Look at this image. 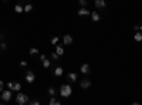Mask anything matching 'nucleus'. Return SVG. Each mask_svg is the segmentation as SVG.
I'll return each instance as SVG.
<instances>
[{
	"instance_id": "nucleus-1",
	"label": "nucleus",
	"mask_w": 142,
	"mask_h": 105,
	"mask_svg": "<svg viewBox=\"0 0 142 105\" xmlns=\"http://www.w3.org/2000/svg\"><path fill=\"white\" fill-rule=\"evenodd\" d=\"M71 92H73L71 85H68V84H61V85H60V95H61V97L68 98L71 95Z\"/></svg>"
},
{
	"instance_id": "nucleus-2",
	"label": "nucleus",
	"mask_w": 142,
	"mask_h": 105,
	"mask_svg": "<svg viewBox=\"0 0 142 105\" xmlns=\"http://www.w3.org/2000/svg\"><path fill=\"white\" fill-rule=\"evenodd\" d=\"M16 102H17V104H20V105L27 104V102H28V97H27L26 94H21V92H19V94L16 95Z\"/></svg>"
},
{
	"instance_id": "nucleus-3",
	"label": "nucleus",
	"mask_w": 142,
	"mask_h": 105,
	"mask_svg": "<svg viewBox=\"0 0 142 105\" xmlns=\"http://www.w3.org/2000/svg\"><path fill=\"white\" fill-rule=\"evenodd\" d=\"M7 87L11 91H20L21 89V84L20 82H7Z\"/></svg>"
},
{
	"instance_id": "nucleus-4",
	"label": "nucleus",
	"mask_w": 142,
	"mask_h": 105,
	"mask_svg": "<svg viewBox=\"0 0 142 105\" xmlns=\"http://www.w3.org/2000/svg\"><path fill=\"white\" fill-rule=\"evenodd\" d=\"M26 81H27L28 84H33L34 81H36V75H34L33 71H27V73H26Z\"/></svg>"
},
{
	"instance_id": "nucleus-5",
	"label": "nucleus",
	"mask_w": 142,
	"mask_h": 105,
	"mask_svg": "<svg viewBox=\"0 0 142 105\" xmlns=\"http://www.w3.org/2000/svg\"><path fill=\"white\" fill-rule=\"evenodd\" d=\"M1 94V99L6 102V101H10V98H11V89H7V91H1L0 92Z\"/></svg>"
},
{
	"instance_id": "nucleus-6",
	"label": "nucleus",
	"mask_w": 142,
	"mask_h": 105,
	"mask_svg": "<svg viewBox=\"0 0 142 105\" xmlns=\"http://www.w3.org/2000/svg\"><path fill=\"white\" fill-rule=\"evenodd\" d=\"M81 73H83L84 75H88V74L91 73V67L88 64H83L81 65Z\"/></svg>"
},
{
	"instance_id": "nucleus-7",
	"label": "nucleus",
	"mask_w": 142,
	"mask_h": 105,
	"mask_svg": "<svg viewBox=\"0 0 142 105\" xmlns=\"http://www.w3.org/2000/svg\"><path fill=\"white\" fill-rule=\"evenodd\" d=\"M80 85H81V88L87 89V88H90V87H91V81H90V80H83Z\"/></svg>"
},
{
	"instance_id": "nucleus-8",
	"label": "nucleus",
	"mask_w": 142,
	"mask_h": 105,
	"mask_svg": "<svg viewBox=\"0 0 142 105\" xmlns=\"http://www.w3.org/2000/svg\"><path fill=\"white\" fill-rule=\"evenodd\" d=\"M78 16H90V10L85 7H81L78 10Z\"/></svg>"
},
{
	"instance_id": "nucleus-9",
	"label": "nucleus",
	"mask_w": 142,
	"mask_h": 105,
	"mask_svg": "<svg viewBox=\"0 0 142 105\" xmlns=\"http://www.w3.org/2000/svg\"><path fill=\"white\" fill-rule=\"evenodd\" d=\"M63 41H64V44H71V43H73V36L66 34V36L63 37Z\"/></svg>"
},
{
	"instance_id": "nucleus-10",
	"label": "nucleus",
	"mask_w": 142,
	"mask_h": 105,
	"mask_svg": "<svg viewBox=\"0 0 142 105\" xmlns=\"http://www.w3.org/2000/svg\"><path fill=\"white\" fill-rule=\"evenodd\" d=\"M90 16H91V19H92V21H98L101 17H100V14L97 13V11H92V13H90Z\"/></svg>"
},
{
	"instance_id": "nucleus-11",
	"label": "nucleus",
	"mask_w": 142,
	"mask_h": 105,
	"mask_svg": "<svg viewBox=\"0 0 142 105\" xmlns=\"http://www.w3.org/2000/svg\"><path fill=\"white\" fill-rule=\"evenodd\" d=\"M63 73H64V70H63L61 67H57V68L54 70V75H56V77H61Z\"/></svg>"
},
{
	"instance_id": "nucleus-12",
	"label": "nucleus",
	"mask_w": 142,
	"mask_h": 105,
	"mask_svg": "<svg viewBox=\"0 0 142 105\" xmlns=\"http://www.w3.org/2000/svg\"><path fill=\"white\" fill-rule=\"evenodd\" d=\"M95 7H105V0H95Z\"/></svg>"
},
{
	"instance_id": "nucleus-13",
	"label": "nucleus",
	"mask_w": 142,
	"mask_h": 105,
	"mask_svg": "<svg viewBox=\"0 0 142 105\" xmlns=\"http://www.w3.org/2000/svg\"><path fill=\"white\" fill-rule=\"evenodd\" d=\"M56 53H57L58 56H63V54H64V48H63V46H57V47H56Z\"/></svg>"
},
{
	"instance_id": "nucleus-14",
	"label": "nucleus",
	"mask_w": 142,
	"mask_h": 105,
	"mask_svg": "<svg viewBox=\"0 0 142 105\" xmlns=\"http://www.w3.org/2000/svg\"><path fill=\"white\" fill-rule=\"evenodd\" d=\"M68 80L70 81H77V73H70L68 74Z\"/></svg>"
},
{
	"instance_id": "nucleus-15",
	"label": "nucleus",
	"mask_w": 142,
	"mask_h": 105,
	"mask_svg": "<svg viewBox=\"0 0 142 105\" xmlns=\"http://www.w3.org/2000/svg\"><path fill=\"white\" fill-rule=\"evenodd\" d=\"M41 61H43V67H44V68H48V67H50V60L44 58V60H41Z\"/></svg>"
},
{
	"instance_id": "nucleus-16",
	"label": "nucleus",
	"mask_w": 142,
	"mask_h": 105,
	"mask_svg": "<svg viewBox=\"0 0 142 105\" xmlns=\"http://www.w3.org/2000/svg\"><path fill=\"white\" fill-rule=\"evenodd\" d=\"M134 38H135V41H138V43H139V41L142 40V34H141L139 31H138V33H136V34L134 36Z\"/></svg>"
},
{
	"instance_id": "nucleus-17",
	"label": "nucleus",
	"mask_w": 142,
	"mask_h": 105,
	"mask_svg": "<svg viewBox=\"0 0 142 105\" xmlns=\"http://www.w3.org/2000/svg\"><path fill=\"white\" fill-rule=\"evenodd\" d=\"M60 104H61V102H60V101H57L54 97L50 99V105H60Z\"/></svg>"
},
{
	"instance_id": "nucleus-18",
	"label": "nucleus",
	"mask_w": 142,
	"mask_h": 105,
	"mask_svg": "<svg viewBox=\"0 0 142 105\" xmlns=\"http://www.w3.org/2000/svg\"><path fill=\"white\" fill-rule=\"evenodd\" d=\"M23 10H24L26 13H28V11H31V10H33V6H31V4H26Z\"/></svg>"
},
{
	"instance_id": "nucleus-19",
	"label": "nucleus",
	"mask_w": 142,
	"mask_h": 105,
	"mask_svg": "<svg viewBox=\"0 0 142 105\" xmlns=\"http://www.w3.org/2000/svg\"><path fill=\"white\" fill-rule=\"evenodd\" d=\"M47 91H48V94H50L51 97H54V95H56V88H53V87H48V89H47Z\"/></svg>"
},
{
	"instance_id": "nucleus-20",
	"label": "nucleus",
	"mask_w": 142,
	"mask_h": 105,
	"mask_svg": "<svg viewBox=\"0 0 142 105\" xmlns=\"http://www.w3.org/2000/svg\"><path fill=\"white\" fill-rule=\"evenodd\" d=\"M28 53H30V54H33V56H36V54H38V50L36 48V47H31Z\"/></svg>"
},
{
	"instance_id": "nucleus-21",
	"label": "nucleus",
	"mask_w": 142,
	"mask_h": 105,
	"mask_svg": "<svg viewBox=\"0 0 142 105\" xmlns=\"http://www.w3.org/2000/svg\"><path fill=\"white\" fill-rule=\"evenodd\" d=\"M14 10H16V13H23V7H21L20 4H16V7H14Z\"/></svg>"
},
{
	"instance_id": "nucleus-22",
	"label": "nucleus",
	"mask_w": 142,
	"mask_h": 105,
	"mask_svg": "<svg viewBox=\"0 0 142 105\" xmlns=\"http://www.w3.org/2000/svg\"><path fill=\"white\" fill-rule=\"evenodd\" d=\"M78 4H80L81 7H85V6L88 4V1H87V0H80V1H78Z\"/></svg>"
},
{
	"instance_id": "nucleus-23",
	"label": "nucleus",
	"mask_w": 142,
	"mask_h": 105,
	"mask_svg": "<svg viewBox=\"0 0 142 105\" xmlns=\"http://www.w3.org/2000/svg\"><path fill=\"white\" fill-rule=\"evenodd\" d=\"M51 58H53V60H58L60 56L57 54V53H51Z\"/></svg>"
},
{
	"instance_id": "nucleus-24",
	"label": "nucleus",
	"mask_w": 142,
	"mask_h": 105,
	"mask_svg": "<svg viewBox=\"0 0 142 105\" xmlns=\"http://www.w3.org/2000/svg\"><path fill=\"white\" fill-rule=\"evenodd\" d=\"M57 43H58V37H56V36H54V37L51 38V44H57Z\"/></svg>"
},
{
	"instance_id": "nucleus-25",
	"label": "nucleus",
	"mask_w": 142,
	"mask_h": 105,
	"mask_svg": "<svg viewBox=\"0 0 142 105\" xmlns=\"http://www.w3.org/2000/svg\"><path fill=\"white\" fill-rule=\"evenodd\" d=\"M31 105H40V101H37V99H33V101H28Z\"/></svg>"
},
{
	"instance_id": "nucleus-26",
	"label": "nucleus",
	"mask_w": 142,
	"mask_h": 105,
	"mask_svg": "<svg viewBox=\"0 0 142 105\" xmlns=\"http://www.w3.org/2000/svg\"><path fill=\"white\" fill-rule=\"evenodd\" d=\"M134 29L136 30V31H141V30H142V26H141V24H136V26L134 27Z\"/></svg>"
},
{
	"instance_id": "nucleus-27",
	"label": "nucleus",
	"mask_w": 142,
	"mask_h": 105,
	"mask_svg": "<svg viewBox=\"0 0 142 105\" xmlns=\"http://www.w3.org/2000/svg\"><path fill=\"white\" fill-rule=\"evenodd\" d=\"M0 48H1V50H6V48H7L6 43H1V44H0Z\"/></svg>"
},
{
	"instance_id": "nucleus-28",
	"label": "nucleus",
	"mask_w": 142,
	"mask_h": 105,
	"mask_svg": "<svg viewBox=\"0 0 142 105\" xmlns=\"http://www.w3.org/2000/svg\"><path fill=\"white\" fill-rule=\"evenodd\" d=\"M3 87H4V82H3V81H0V92L3 91Z\"/></svg>"
},
{
	"instance_id": "nucleus-29",
	"label": "nucleus",
	"mask_w": 142,
	"mask_h": 105,
	"mask_svg": "<svg viewBox=\"0 0 142 105\" xmlns=\"http://www.w3.org/2000/svg\"><path fill=\"white\" fill-rule=\"evenodd\" d=\"M20 65L21 67H27V61H20Z\"/></svg>"
},
{
	"instance_id": "nucleus-30",
	"label": "nucleus",
	"mask_w": 142,
	"mask_h": 105,
	"mask_svg": "<svg viewBox=\"0 0 142 105\" xmlns=\"http://www.w3.org/2000/svg\"><path fill=\"white\" fill-rule=\"evenodd\" d=\"M0 40H1V34H0Z\"/></svg>"
},
{
	"instance_id": "nucleus-31",
	"label": "nucleus",
	"mask_w": 142,
	"mask_h": 105,
	"mask_svg": "<svg viewBox=\"0 0 142 105\" xmlns=\"http://www.w3.org/2000/svg\"><path fill=\"white\" fill-rule=\"evenodd\" d=\"M4 1H7V0H4Z\"/></svg>"
}]
</instances>
